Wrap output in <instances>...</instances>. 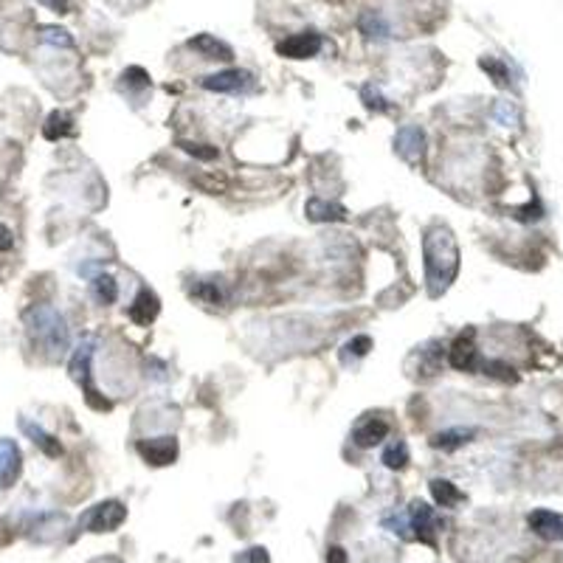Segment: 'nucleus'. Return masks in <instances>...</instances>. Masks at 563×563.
Returning a JSON list of instances; mask_svg holds the SVG:
<instances>
[{"label": "nucleus", "mask_w": 563, "mask_h": 563, "mask_svg": "<svg viewBox=\"0 0 563 563\" xmlns=\"http://www.w3.org/2000/svg\"><path fill=\"white\" fill-rule=\"evenodd\" d=\"M423 265H425V282L428 293L440 296L450 287V282L459 274V248L456 239L445 225H434L423 237Z\"/></svg>", "instance_id": "obj_1"}, {"label": "nucleus", "mask_w": 563, "mask_h": 563, "mask_svg": "<svg viewBox=\"0 0 563 563\" xmlns=\"http://www.w3.org/2000/svg\"><path fill=\"white\" fill-rule=\"evenodd\" d=\"M26 330L34 341V346L46 355V358H62L71 346V333H68V321L65 316L51 307V304H34L26 310Z\"/></svg>", "instance_id": "obj_2"}, {"label": "nucleus", "mask_w": 563, "mask_h": 563, "mask_svg": "<svg viewBox=\"0 0 563 563\" xmlns=\"http://www.w3.org/2000/svg\"><path fill=\"white\" fill-rule=\"evenodd\" d=\"M91 361H93V341H85V344H79V346L73 349V358H71V378L82 386L85 400H88L96 411H108V408H110V400L96 392L93 381H91Z\"/></svg>", "instance_id": "obj_3"}, {"label": "nucleus", "mask_w": 563, "mask_h": 563, "mask_svg": "<svg viewBox=\"0 0 563 563\" xmlns=\"http://www.w3.org/2000/svg\"><path fill=\"white\" fill-rule=\"evenodd\" d=\"M394 150L406 164L420 167L425 161V133H423V127H417V124L400 127L397 135H394Z\"/></svg>", "instance_id": "obj_4"}, {"label": "nucleus", "mask_w": 563, "mask_h": 563, "mask_svg": "<svg viewBox=\"0 0 563 563\" xmlns=\"http://www.w3.org/2000/svg\"><path fill=\"white\" fill-rule=\"evenodd\" d=\"M200 85L206 91H212V93H245V91H254V76L248 71L231 68V71H220V73L203 76Z\"/></svg>", "instance_id": "obj_5"}, {"label": "nucleus", "mask_w": 563, "mask_h": 563, "mask_svg": "<svg viewBox=\"0 0 563 563\" xmlns=\"http://www.w3.org/2000/svg\"><path fill=\"white\" fill-rule=\"evenodd\" d=\"M408 524H411L417 541H423V544H434L437 541L440 518H437V512L425 505V502H414L411 505V510H408Z\"/></svg>", "instance_id": "obj_6"}, {"label": "nucleus", "mask_w": 563, "mask_h": 563, "mask_svg": "<svg viewBox=\"0 0 563 563\" xmlns=\"http://www.w3.org/2000/svg\"><path fill=\"white\" fill-rule=\"evenodd\" d=\"M127 518V507L121 502H102L88 512V530L91 532H113L124 524Z\"/></svg>", "instance_id": "obj_7"}, {"label": "nucleus", "mask_w": 563, "mask_h": 563, "mask_svg": "<svg viewBox=\"0 0 563 563\" xmlns=\"http://www.w3.org/2000/svg\"><path fill=\"white\" fill-rule=\"evenodd\" d=\"M135 450L141 453V459L147 465H155V468H164V465H172L175 456H177V440L175 437H153V440H138Z\"/></svg>", "instance_id": "obj_8"}, {"label": "nucleus", "mask_w": 563, "mask_h": 563, "mask_svg": "<svg viewBox=\"0 0 563 563\" xmlns=\"http://www.w3.org/2000/svg\"><path fill=\"white\" fill-rule=\"evenodd\" d=\"M277 51L287 59H310L321 51V37L316 31H299V34H290L287 40H282Z\"/></svg>", "instance_id": "obj_9"}, {"label": "nucleus", "mask_w": 563, "mask_h": 563, "mask_svg": "<svg viewBox=\"0 0 563 563\" xmlns=\"http://www.w3.org/2000/svg\"><path fill=\"white\" fill-rule=\"evenodd\" d=\"M389 437V423L383 417H363L355 431H352V443L358 448H375Z\"/></svg>", "instance_id": "obj_10"}, {"label": "nucleus", "mask_w": 563, "mask_h": 563, "mask_svg": "<svg viewBox=\"0 0 563 563\" xmlns=\"http://www.w3.org/2000/svg\"><path fill=\"white\" fill-rule=\"evenodd\" d=\"M23 456L14 440H0V487H11L20 476Z\"/></svg>", "instance_id": "obj_11"}, {"label": "nucleus", "mask_w": 563, "mask_h": 563, "mask_svg": "<svg viewBox=\"0 0 563 563\" xmlns=\"http://www.w3.org/2000/svg\"><path fill=\"white\" fill-rule=\"evenodd\" d=\"M158 313H161V301H158V296H155L153 290H141V293L135 296V301L130 304V310H127V316H130L138 327H150V324L158 319Z\"/></svg>", "instance_id": "obj_12"}, {"label": "nucleus", "mask_w": 563, "mask_h": 563, "mask_svg": "<svg viewBox=\"0 0 563 563\" xmlns=\"http://www.w3.org/2000/svg\"><path fill=\"white\" fill-rule=\"evenodd\" d=\"M530 527L535 535L547 538V541H561L563 538V518L558 512H549V510H535L530 515Z\"/></svg>", "instance_id": "obj_13"}, {"label": "nucleus", "mask_w": 563, "mask_h": 563, "mask_svg": "<svg viewBox=\"0 0 563 563\" xmlns=\"http://www.w3.org/2000/svg\"><path fill=\"white\" fill-rule=\"evenodd\" d=\"M304 212L313 223H341V220H346V209L341 203H327L321 197H310Z\"/></svg>", "instance_id": "obj_14"}, {"label": "nucleus", "mask_w": 563, "mask_h": 563, "mask_svg": "<svg viewBox=\"0 0 563 563\" xmlns=\"http://www.w3.org/2000/svg\"><path fill=\"white\" fill-rule=\"evenodd\" d=\"M189 48H195L197 54H203L206 59H220V62H231L234 59V51L231 46H225L223 40L212 37V34H197L189 40Z\"/></svg>", "instance_id": "obj_15"}, {"label": "nucleus", "mask_w": 563, "mask_h": 563, "mask_svg": "<svg viewBox=\"0 0 563 563\" xmlns=\"http://www.w3.org/2000/svg\"><path fill=\"white\" fill-rule=\"evenodd\" d=\"M450 366L459 369V372H468L476 366V349H473V333H465V336L456 338V344L450 346L448 355Z\"/></svg>", "instance_id": "obj_16"}, {"label": "nucleus", "mask_w": 563, "mask_h": 563, "mask_svg": "<svg viewBox=\"0 0 563 563\" xmlns=\"http://www.w3.org/2000/svg\"><path fill=\"white\" fill-rule=\"evenodd\" d=\"M20 428H23V434H29V440L43 450L46 456H59V453H62L59 440H56L54 434H48L43 425H37V423H31V420H20Z\"/></svg>", "instance_id": "obj_17"}, {"label": "nucleus", "mask_w": 563, "mask_h": 563, "mask_svg": "<svg viewBox=\"0 0 563 563\" xmlns=\"http://www.w3.org/2000/svg\"><path fill=\"white\" fill-rule=\"evenodd\" d=\"M43 135H46L48 141H59V138H68V135H73V118H71V113H65V110H54V113H51V115L46 118Z\"/></svg>", "instance_id": "obj_18"}, {"label": "nucleus", "mask_w": 563, "mask_h": 563, "mask_svg": "<svg viewBox=\"0 0 563 563\" xmlns=\"http://www.w3.org/2000/svg\"><path fill=\"white\" fill-rule=\"evenodd\" d=\"M358 26H361V31H363L366 37H378V40H386V37L392 34V26H389V20H386V17L381 14V11H366V14H361Z\"/></svg>", "instance_id": "obj_19"}, {"label": "nucleus", "mask_w": 563, "mask_h": 563, "mask_svg": "<svg viewBox=\"0 0 563 563\" xmlns=\"http://www.w3.org/2000/svg\"><path fill=\"white\" fill-rule=\"evenodd\" d=\"M91 293L99 304H113L118 299V284L108 274H93L91 277Z\"/></svg>", "instance_id": "obj_20"}, {"label": "nucleus", "mask_w": 563, "mask_h": 563, "mask_svg": "<svg viewBox=\"0 0 563 563\" xmlns=\"http://www.w3.org/2000/svg\"><path fill=\"white\" fill-rule=\"evenodd\" d=\"M431 496L440 507H456L465 496L456 490V485H450L448 479H434L431 482Z\"/></svg>", "instance_id": "obj_21"}, {"label": "nucleus", "mask_w": 563, "mask_h": 563, "mask_svg": "<svg viewBox=\"0 0 563 563\" xmlns=\"http://www.w3.org/2000/svg\"><path fill=\"white\" fill-rule=\"evenodd\" d=\"M369 349H372V338L369 336L349 338V341L344 344V349H341V361H344V363L361 361V358H366V355H369Z\"/></svg>", "instance_id": "obj_22"}, {"label": "nucleus", "mask_w": 563, "mask_h": 563, "mask_svg": "<svg viewBox=\"0 0 563 563\" xmlns=\"http://www.w3.org/2000/svg\"><path fill=\"white\" fill-rule=\"evenodd\" d=\"M470 437H473V431H468V428H453V431H445V434H437V437L431 440V445H434V448H443V450H456L459 445H465Z\"/></svg>", "instance_id": "obj_23"}, {"label": "nucleus", "mask_w": 563, "mask_h": 563, "mask_svg": "<svg viewBox=\"0 0 563 563\" xmlns=\"http://www.w3.org/2000/svg\"><path fill=\"white\" fill-rule=\"evenodd\" d=\"M383 465L392 468V470H403V468L408 465V445H406L403 440L392 443L389 448L383 450Z\"/></svg>", "instance_id": "obj_24"}, {"label": "nucleus", "mask_w": 563, "mask_h": 563, "mask_svg": "<svg viewBox=\"0 0 563 563\" xmlns=\"http://www.w3.org/2000/svg\"><path fill=\"white\" fill-rule=\"evenodd\" d=\"M192 296H197V299L206 301V304H223V299H225L223 287H220L217 282H197V284L192 287Z\"/></svg>", "instance_id": "obj_25"}, {"label": "nucleus", "mask_w": 563, "mask_h": 563, "mask_svg": "<svg viewBox=\"0 0 563 563\" xmlns=\"http://www.w3.org/2000/svg\"><path fill=\"white\" fill-rule=\"evenodd\" d=\"M177 147H180L183 153H189L192 158H197V161H215V158H220V150H217V147H212V144H195V141H177Z\"/></svg>", "instance_id": "obj_26"}, {"label": "nucleus", "mask_w": 563, "mask_h": 563, "mask_svg": "<svg viewBox=\"0 0 563 563\" xmlns=\"http://www.w3.org/2000/svg\"><path fill=\"white\" fill-rule=\"evenodd\" d=\"M40 40L43 43H51V46H59V48H73V40L65 29H56V26H43L40 29Z\"/></svg>", "instance_id": "obj_27"}, {"label": "nucleus", "mask_w": 563, "mask_h": 563, "mask_svg": "<svg viewBox=\"0 0 563 563\" xmlns=\"http://www.w3.org/2000/svg\"><path fill=\"white\" fill-rule=\"evenodd\" d=\"M361 96H363L366 108H372V110H381V113H389V110H392L389 99H383V96H381V91H378L375 85H366V88L361 91Z\"/></svg>", "instance_id": "obj_28"}, {"label": "nucleus", "mask_w": 563, "mask_h": 563, "mask_svg": "<svg viewBox=\"0 0 563 563\" xmlns=\"http://www.w3.org/2000/svg\"><path fill=\"white\" fill-rule=\"evenodd\" d=\"M121 79H124V85H127V88H135V91H144V88H150V73H147L144 68H138V65L127 68Z\"/></svg>", "instance_id": "obj_29"}, {"label": "nucleus", "mask_w": 563, "mask_h": 563, "mask_svg": "<svg viewBox=\"0 0 563 563\" xmlns=\"http://www.w3.org/2000/svg\"><path fill=\"white\" fill-rule=\"evenodd\" d=\"M195 183H197V186H203L209 195H220V192H225V177H215V175H212V177H206V175H200Z\"/></svg>", "instance_id": "obj_30"}, {"label": "nucleus", "mask_w": 563, "mask_h": 563, "mask_svg": "<svg viewBox=\"0 0 563 563\" xmlns=\"http://www.w3.org/2000/svg\"><path fill=\"white\" fill-rule=\"evenodd\" d=\"M482 68H485V71H490V76H493L499 85H505L507 82V71H505V65H502V62H496V59H482Z\"/></svg>", "instance_id": "obj_31"}, {"label": "nucleus", "mask_w": 563, "mask_h": 563, "mask_svg": "<svg viewBox=\"0 0 563 563\" xmlns=\"http://www.w3.org/2000/svg\"><path fill=\"white\" fill-rule=\"evenodd\" d=\"M237 563H268V552L262 549V547H254V549H245Z\"/></svg>", "instance_id": "obj_32"}, {"label": "nucleus", "mask_w": 563, "mask_h": 563, "mask_svg": "<svg viewBox=\"0 0 563 563\" xmlns=\"http://www.w3.org/2000/svg\"><path fill=\"white\" fill-rule=\"evenodd\" d=\"M327 563H349L346 549H341V547H330V549H327Z\"/></svg>", "instance_id": "obj_33"}, {"label": "nucleus", "mask_w": 563, "mask_h": 563, "mask_svg": "<svg viewBox=\"0 0 563 563\" xmlns=\"http://www.w3.org/2000/svg\"><path fill=\"white\" fill-rule=\"evenodd\" d=\"M43 6H48L56 14H68V0H40Z\"/></svg>", "instance_id": "obj_34"}, {"label": "nucleus", "mask_w": 563, "mask_h": 563, "mask_svg": "<svg viewBox=\"0 0 563 563\" xmlns=\"http://www.w3.org/2000/svg\"><path fill=\"white\" fill-rule=\"evenodd\" d=\"M14 245V237H11V231L6 228V225H0V251H9Z\"/></svg>", "instance_id": "obj_35"}]
</instances>
